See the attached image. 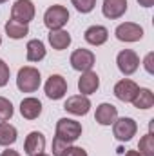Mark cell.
Listing matches in <instances>:
<instances>
[{
  "label": "cell",
  "instance_id": "obj_1",
  "mask_svg": "<svg viewBox=\"0 0 154 156\" xmlns=\"http://www.w3.org/2000/svg\"><path fill=\"white\" fill-rule=\"evenodd\" d=\"M42 83V76H40V71L33 66H26V67H20L18 69V75H16V87L22 91V93H35Z\"/></svg>",
  "mask_w": 154,
  "mask_h": 156
},
{
  "label": "cell",
  "instance_id": "obj_2",
  "mask_svg": "<svg viewBox=\"0 0 154 156\" xmlns=\"http://www.w3.org/2000/svg\"><path fill=\"white\" fill-rule=\"evenodd\" d=\"M69 22V11L64 5H51L44 13V24L49 31L64 29V26Z\"/></svg>",
  "mask_w": 154,
  "mask_h": 156
},
{
  "label": "cell",
  "instance_id": "obj_3",
  "mask_svg": "<svg viewBox=\"0 0 154 156\" xmlns=\"http://www.w3.org/2000/svg\"><path fill=\"white\" fill-rule=\"evenodd\" d=\"M56 136L65 140L67 144L76 142L82 136V123L73 118H60L56 122Z\"/></svg>",
  "mask_w": 154,
  "mask_h": 156
},
{
  "label": "cell",
  "instance_id": "obj_4",
  "mask_svg": "<svg viewBox=\"0 0 154 156\" xmlns=\"http://www.w3.org/2000/svg\"><path fill=\"white\" fill-rule=\"evenodd\" d=\"M136 133H138V123L129 116L116 118L114 123H113V134H114L116 140H120V142L132 140V136H136Z\"/></svg>",
  "mask_w": 154,
  "mask_h": 156
},
{
  "label": "cell",
  "instance_id": "obj_5",
  "mask_svg": "<svg viewBox=\"0 0 154 156\" xmlns=\"http://www.w3.org/2000/svg\"><path fill=\"white\" fill-rule=\"evenodd\" d=\"M116 64H118V69L121 75L125 76H131L138 71L140 67V56L132 51V49H123L118 53L116 56Z\"/></svg>",
  "mask_w": 154,
  "mask_h": 156
},
{
  "label": "cell",
  "instance_id": "obj_6",
  "mask_svg": "<svg viewBox=\"0 0 154 156\" xmlns=\"http://www.w3.org/2000/svg\"><path fill=\"white\" fill-rule=\"evenodd\" d=\"M69 62H71V67H73L75 71L85 73V71H91V69H93V66H94V62H96V56H94L93 51L80 47L76 51H73Z\"/></svg>",
  "mask_w": 154,
  "mask_h": 156
},
{
  "label": "cell",
  "instance_id": "obj_7",
  "mask_svg": "<svg viewBox=\"0 0 154 156\" xmlns=\"http://www.w3.org/2000/svg\"><path fill=\"white\" fill-rule=\"evenodd\" d=\"M114 35L120 42H127V44L140 42L143 38V27L140 24H134V22H123L116 27Z\"/></svg>",
  "mask_w": 154,
  "mask_h": 156
},
{
  "label": "cell",
  "instance_id": "obj_8",
  "mask_svg": "<svg viewBox=\"0 0 154 156\" xmlns=\"http://www.w3.org/2000/svg\"><path fill=\"white\" fill-rule=\"evenodd\" d=\"M35 13L37 9H35L33 0H16L11 7V18L22 24H29L35 18Z\"/></svg>",
  "mask_w": 154,
  "mask_h": 156
},
{
  "label": "cell",
  "instance_id": "obj_9",
  "mask_svg": "<svg viewBox=\"0 0 154 156\" xmlns=\"http://www.w3.org/2000/svg\"><path fill=\"white\" fill-rule=\"evenodd\" d=\"M45 96L51 100H60L67 94V80L62 75H51L45 82Z\"/></svg>",
  "mask_w": 154,
  "mask_h": 156
},
{
  "label": "cell",
  "instance_id": "obj_10",
  "mask_svg": "<svg viewBox=\"0 0 154 156\" xmlns=\"http://www.w3.org/2000/svg\"><path fill=\"white\" fill-rule=\"evenodd\" d=\"M64 109L75 116H85L91 111V100L85 94H73L65 100Z\"/></svg>",
  "mask_w": 154,
  "mask_h": 156
},
{
  "label": "cell",
  "instance_id": "obj_11",
  "mask_svg": "<svg viewBox=\"0 0 154 156\" xmlns=\"http://www.w3.org/2000/svg\"><path fill=\"white\" fill-rule=\"evenodd\" d=\"M138 83L136 82H132V80H129V78H123V80H120V82H116L114 85V96L120 100V102H132V98L136 96V93H138Z\"/></svg>",
  "mask_w": 154,
  "mask_h": 156
},
{
  "label": "cell",
  "instance_id": "obj_12",
  "mask_svg": "<svg viewBox=\"0 0 154 156\" xmlns=\"http://www.w3.org/2000/svg\"><path fill=\"white\" fill-rule=\"evenodd\" d=\"M45 149V136L40 131H31L24 142V153L27 156H37L42 154Z\"/></svg>",
  "mask_w": 154,
  "mask_h": 156
},
{
  "label": "cell",
  "instance_id": "obj_13",
  "mask_svg": "<svg viewBox=\"0 0 154 156\" xmlns=\"http://www.w3.org/2000/svg\"><path fill=\"white\" fill-rule=\"evenodd\" d=\"M102 13L109 20H118L127 13V0H103Z\"/></svg>",
  "mask_w": 154,
  "mask_h": 156
},
{
  "label": "cell",
  "instance_id": "obj_14",
  "mask_svg": "<svg viewBox=\"0 0 154 156\" xmlns=\"http://www.w3.org/2000/svg\"><path fill=\"white\" fill-rule=\"evenodd\" d=\"M98 87H100V76H98L94 71H85V73H82V76L78 80V91H80L82 94L89 96V94L96 93Z\"/></svg>",
  "mask_w": 154,
  "mask_h": 156
},
{
  "label": "cell",
  "instance_id": "obj_15",
  "mask_svg": "<svg viewBox=\"0 0 154 156\" xmlns=\"http://www.w3.org/2000/svg\"><path fill=\"white\" fill-rule=\"evenodd\" d=\"M20 115L26 120H37L42 115V102L35 96H27L20 102Z\"/></svg>",
  "mask_w": 154,
  "mask_h": 156
},
{
  "label": "cell",
  "instance_id": "obj_16",
  "mask_svg": "<svg viewBox=\"0 0 154 156\" xmlns=\"http://www.w3.org/2000/svg\"><path fill=\"white\" fill-rule=\"evenodd\" d=\"M118 118V109H116L113 104H100L96 107V113H94V120L100 123V125H113L114 120Z\"/></svg>",
  "mask_w": 154,
  "mask_h": 156
},
{
  "label": "cell",
  "instance_id": "obj_17",
  "mask_svg": "<svg viewBox=\"0 0 154 156\" xmlns=\"http://www.w3.org/2000/svg\"><path fill=\"white\" fill-rule=\"evenodd\" d=\"M83 38L87 44H91V45H103L107 38H109V31H107V27H103V26H91V27H87L85 29V33H83Z\"/></svg>",
  "mask_w": 154,
  "mask_h": 156
},
{
  "label": "cell",
  "instance_id": "obj_18",
  "mask_svg": "<svg viewBox=\"0 0 154 156\" xmlns=\"http://www.w3.org/2000/svg\"><path fill=\"white\" fill-rule=\"evenodd\" d=\"M47 40H49V44H51L53 49L64 51V49H67L71 45V40L73 38H71V35L65 29H54V31H49Z\"/></svg>",
  "mask_w": 154,
  "mask_h": 156
},
{
  "label": "cell",
  "instance_id": "obj_19",
  "mask_svg": "<svg viewBox=\"0 0 154 156\" xmlns=\"http://www.w3.org/2000/svg\"><path fill=\"white\" fill-rule=\"evenodd\" d=\"M45 53H47V49H45L44 42L38 38L29 40L27 45H26V56H27L29 62H40V60H44Z\"/></svg>",
  "mask_w": 154,
  "mask_h": 156
},
{
  "label": "cell",
  "instance_id": "obj_20",
  "mask_svg": "<svg viewBox=\"0 0 154 156\" xmlns=\"http://www.w3.org/2000/svg\"><path fill=\"white\" fill-rule=\"evenodd\" d=\"M136 109H151L154 105V94L151 89H147V87H140L138 89V93H136V96L132 98V102H131Z\"/></svg>",
  "mask_w": 154,
  "mask_h": 156
},
{
  "label": "cell",
  "instance_id": "obj_21",
  "mask_svg": "<svg viewBox=\"0 0 154 156\" xmlns=\"http://www.w3.org/2000/svg\"><path fill=\"white\" fill-rule=\"evenodd\" d=\"M5 33L7 37L13 40H20L24 37L29 35V26L27 24H22V22H16V20H7L5 22Z\"/></svg>",
  "mask_w": 154,
  "mask_h": 156
},
{
  "label": "cell",
  "instance_id": "obj_22",
  "mask_svg": "<svg viewBox=\"0 0 154 156\" xmlns=\"http://www.w3.org/2000/svg\"><path fill=\"white\" fill-rule=\"evenodd\" d=\"M16 127L7 123V122H0V145L2 147H9L16 142Z\"/></svg>",
  "mask_w": 154,
  "mask_h": 156
},
{
  "label": "cell",
  "instance_id": "obj_23",
  "mask_svg": "<svg viewBox=\"0 0 154 156\" xmlns=\"http://www.w3.org/2000/svg\"><path fill=\"white\" fill-rule=\"evenodd\" d=\"M138 153L142 156H154V136L152 133H147L145 136L140 138V144H138Z\"/></svg>",
  "mask_w": 154,
  "mask_h": 156
},
{
  "label": "cell",
  "instance_id": "obj_24",
  "mask_svg": "<svg viewBox=\"0 0 154 156\" xmlns=\"http://www.w3.org/2000/svg\"><path fill=\"white\" fill-rule=\"evenodd\" d=\"M13 113H15L13 104H11L7 98L0 96V122H7V120H11Z\"/></svg>",
  "mask_w": 154,
  "mask_h": 156
},
{
  "label": "cell",
  "instance_id": "obj_25",
  "mask_svg": "<svg viewBox=\"0 0 154 156\" xmlns=\"http://www.w3.org/2000/svg\"><path fill=\"white\" fill-rule=\"evenodd\" d=\"M73 5L76 7L78 13H91L94 7H96V0H71Z\"/></svg>",
  "mask_w": 154,
  "mask_h": 156
},
{
  "label": "cell",
  "instance_id": "obj_26",
  "mask_svg": "<svg viewBox=\"0 0 154 156\" xmlns=\"http://www.w3.org/2000/svg\"><path fill=\"white\" fill-rule=\"evenodd\" d=\"M69 145H71V144H67L65 140L54 136V140H53V156H64L65 149H67Z\"/></svg>",
  "mask_w": 154,
  "mask_h": 156
},
{
  "label": "cell",
  "instance_id": "obj_27",
  "mask_svg": "<svg viewBox=\"0 0 154 156\" xmlns=\"http://www.w3.org/2000/svg\"><path fill=\"white\" fill-rule=\"evenodd\" d=\"M9 75H11L9 66H7V64L0 58V87L7 85V82H9Z\"/></svg>",
  "mask_w": 154,
  "mask_h": 156
},
{
  "label": "cell",
  "instance_id": "obj_28",
  "mask_svg": "<svg viewBox=\"0 0 154 156\" xmlns=\"http://www.w3.org/2000/svg\"><path fill=\"white\" fill-rule=\"evenodd\" d=\"M64 156H87V151L83 147H75V145H69L65 149Z\"/></svg>",
  "mask_w": 154,
  "mask_h": 156
},
{
  "label": "cell",
  "instance_id": "obj_29",
  "mask_svg": "<svg viewBox=\"0 0 154 156\" xmlns=\"http://www.w3.org/2000/svg\"><path fill=\"white\" fill-rule=\"evenodd\" d=\"M154 53H149L147 56H145V60H143V67H145V71L149 73V75H154Z\"/></svg>",
  "mask_w": 154,
  "mask_h": 156
},
{
  "label": "cell",
  "instance_id": "obj_30",
  "mask_svg": "<svg viewBox=\"0 0 154 156\" xmlns=\"http://www.w3.org/2000/svg\"><path fill=\"white\" fill-rule=\"evenodd\" d=\"M0 156H20V153L18 151H13V149H5V151H2Z\"/></svg>",
  "mask_w": 154,
  "mask_h": 156
},
{
  "label": "cell",
  "instance_id": "obj_31",
  "mask_svg": "<svg viewBox=\"0 0 154 156\" xmlns=\"http://www.w3.org/2000/svg\"><path fill=\"white\" fill-rule=\"evenodd\" d=\"M138 4H140V5H143V7H152L154 0H138Z\"/></svg>",
  "mask_w": 154,
  "mask_h": 156
},
{
  "label": "cell",
  "instance_id": "obj_32",
  "mask_svg": "<svg viewBox=\"0 0 154 156\" xmlns=\"http://www.w3.org/2000/svg\"><path fill=\"white\" fill-rule=\"evenodd\" d=\"M125 156H142V154H140L138 151H127V153H125Z\"/></svg>",
  "mask_w": 154,
  "mask_h": 156
},
{
  "label": "cell",
  "instance_id": "obj_33",
  "mask_svg": "<svg viewBox=\"0 0 154 156\" xmlns=\"http://www.w3.org/2000/svg\"><path fill=\"white\" fill-rule=\"evenodd\" d=\"M37 156H49V154H44V153H42V154H37Z\"/></svg>",
  "mask_w": 154,
  "mask_h": 156
},
{
  "label": "cell",
  "instance_id": "obj_34",
  "mask_svg": "<svg viewBox=\"0 0 154 156\" xmlns=\"http://www.w3.org/2000/svg\"><path fill=\"white\" fill-rule=\"evenodd\" d=\"M4 2H7V0H0V4H4Z\"/></svg>",
  "mask_w": 154,
  "mask_h": 156
},
{
  "label": "cell",
  "instance_id": "obj_35",
  "mask_svg": "<svg viewBox=\"0 0 154 156\" xmlns=\"http://www.w3.org/2000/svg\"><path fill=\"white\" fill-rule=\"evenodd\" d=\"M0 45H2V37H0Z\"/></svg>",
  "mask_w": 154,
  "mask_h": 156
}]
</instances>
